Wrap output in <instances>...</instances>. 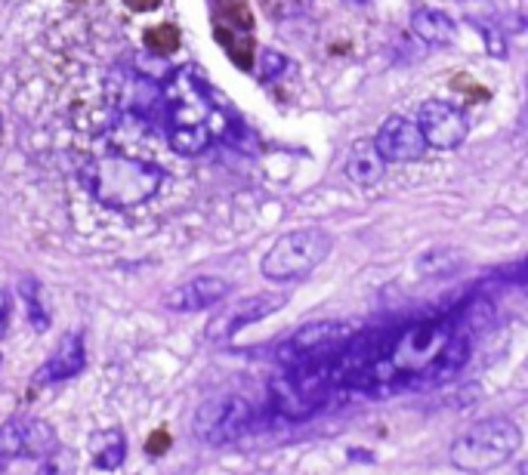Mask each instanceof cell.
Masks as SVG:
<instances>
[{
    "mask_svg": "<svg viewBox=\"0 0 528 475\" xmlns=\"http://www.w3.org/2000/svg\"><path fill=\"white\" fill-rule=\"evenodd\" d=\"M383 167H386V161H383L374 139H359L349 149L346 164H343L346 179L356 182V186H362V189H374L377 186V182L383 179Z\"/></svg>",
    "mask_w": 528,
    "mask_h": 475,
    "instance_id": "12",
    "label": "cell"
},
{
    "mask_svg": "<svg viewBox=\"0 0 528 475\" xmlns=\"http://www.w3.org/2000/svg\"><path fill=\"white\" fill-rule=\"evenodd\" d=\"M519 448H522V429L510 417H488L454 438L448 448V460L461 472L482 475L504 466Z\"/></svg>",
    "mask_w": 528,
    "mask_h": 475,
    "instance_id": "2",
    "label": "cell"
},
{
    "mask_svg": "<svg viewBox=\"0 0 528 475\" xmlns=\"http://www.w3.org/2000/svg\"><path fill=\"white\" fill-rule=\"evenodd\" d=\"M19 297L25 303V312H28V321L38 334H44L50 327V312H47V303H44V290H41V281L25 275L19 281Z\"/></svg>",
    "mask_w": 528,
    "mask_h": 475,
    "instance_id": "15",
    "label": "cell"
},
{
    "mask_svg": "<svg viewBox=\"0 0 528 475\" xmlns=\"http://www.w3.org/2000/svg\"><path fill=\"white\" fill-rule=\"evenodd\" d=\"M352 334L356 331L343 321H312V324L300 327V331H294L285 343L278 346V361L281 364H297V361H306V358L331 355Z\"/></svg>",
    "mask_w": 528,
    "mask_h": 475,
    "instance_id": "6",
    "label": "cell"
},
{
    "mask_svg": "<svg viewBox=\"0 0 528 475\" xmlns=\"http://www.w3.org/2000/svg\"><path fill=\"white\" fill-rule=\"evenodd\" d=\"M288 303L285 294H257V297H244L238 300L235 306L223 309L214 321L207 324V340H229L235 337L241 327H248V324H257L263 318H269L272 312H278L281 306Z\"/></svg>",
    "mask_w": 528,
    "mask_h": 475,
    "instance_id": "9",
    "label": "cell"
},
{
    "mask_svg": "<svg viewBox=\"0 0 528 475\" xmlns=\"http://www.w3.org/2000/svg\"><path fill=\"white\" fill-rule=\"evenodd\" d=\"M525 102H528V81H525Z\"/></svg>",
    "mask_w": 528,
    "mask_h": 475,
    "instance_id": "22",
    "label": "cell"
},
{
    "mask_svg": "<svg viewBox=\"0 0 528 475\" xmlns=\"http://www.w3.org/2000/svg\"><path fill=\"white\" fill-rule=\"evenodd\" d=\"M164 170L155 161H143L124 152H105L81 167V182L90 195L109 210L143 207L164 186Z\"/></svg>",
    "mask_w": 528,
    "mask_h": 475,
    "instance_id": "1",
    "label": "cell"
},
{
    "mask_svg": "<svg viewBox=\"0 0 528 475\" xmlns=\"http://www.w3.org/2000/svg\"><path fill=\"white\" fill-rule=\"evenodd\" d=\"M476 28H479V31L485 34V38H488V41H485V47H488V53H491V56H504V53H507V47H504V38H501V34H498L495 28L479 25V22H476Z\"/></svg>",
    "mask_w": 528,
    "mask_h": 475,
    "instance_id": "18",
    "label": "cell"
},
{
    "mask_svg": "<svg viewBox=\"0 0 528 475\" xmlns=\"http://www.w3.org/2000/svg\"><path fill=\"white\" fill-rule=\"evenodd\" d=\"M411 31L417 34L420 41H427L433 47H448L454 44V34H457V25L448 13L442 10H430V7H420L414 10L411 16Z\"/></svg>",
    "mask_w": 528,
    "mask_h": 475,
    "instance_id": "13",
    "label": "cell"
},
{
    "mask_svg": "<svg viewBox=\"0 0 528 475\" xmlns=\"http://www.w3.org/2000/svg\"><path fill=\"white\" fill-rule=\"evenodd\" d=\"M59 454V435L50 423L38 417H13L0 426V460L10 463L16 457L50 460Z\"/></svg>",
    "mask_w": 528,
    "mask_h": 475,
    "instance_id": "5",
    "label": "cell"
},
{
    "mask_svg": "<svg viewBox=\"0 0 528 475\" xmlns=\"http://www.w3.org/2000/svg\"><path fill=\"white\" fill-rule=\"evenodd\" d=\"M0 130H4V118H0Z\"/></svg>",
    "mask_w": 528,
    "mask_h": 475,
    "instance_id": "23",
    "label": "cell"
},
{
    "mask_svg": "<svg viewBox=\"0 0 528 475\" xmlns=\"http://www.w3.org/2000/svg\"><path fill=\"white\" fill-rule=\"evenodd\" d=\"M93 463L105 472H112L124 463L127 457V438L121 429H105L99 435H93Z\"/></svg>",
    "mask_w": 528,
    "mask_h": 475,
    "instance_id": "14",
    "label": "cell"
},
{
    "mask_svg": "<svg viewBox=\"0 0 528 475\" xmlns=\"http://www.w3.org/2000/svg\"><path fill=\"white\" fill-rule=\"evenodd\" d=\"M328 253H331V235L325 229H294L288 235H281L266 250L260 269L269 281L288 284L319 269Z\"/></svg>",
    "mask_w": 528,
    "mask_h": 475,
    "instance_id": "3",
    "label": "cell"
},
{
    "mask_svg": "<svg viewBox=\"0 0 528 475\" xmlns=\"http://www.w3.org/2000/svg\"><path fill=\"white\" fill-rule=\"evenodd\" d=\"M87 364V352H84V337L81 334H65L62 343L53 349V355L41 364L38 371L31 377V386H56L72 380L84 371Z\"/></svg>",
    "mask_w": 528,
    "mask_h": 475,
    "instance_id": "11",
    "label": "cell"
},
{
    "mask_svg": "<svg viewBox=\"0 0 528 475\" xmlns=\"http://www.w3.org/2000/svg\"><path fill=\"white\" fill-rule=\"evenodd\" d=\"M519 475H528V460H522V463H519Z\"/></svg>",
    "mask_w": 528,
    "mask_h": 475,
    "instance_id": "20",
    "label": "cell"
},
{
    "mask_svg": "<svg viewBox=\"0 0 528 475\" xmlns=\"http://www.w3.org/2000/svg\"><path fill=\"white\" fill-rule=\"evenodd\" d=\"M417 127L424 133L430 149H442L451 152L467 139V115L457 105L445 102V99H427L417 108Z\"/></svg>",
    "mask_w": 528,
    "mask_h": 475,
    "instance_id": "7",
    "label": "cell"
},
{
    "mask_svg": "<svg viewBox=\"0 0 528 475\" xmlns=\"http://www.w3.org/2000/svg\"><path fill=\"white\" fill-rule=\"evenodd\" d=\"M254 423V405L244 395H220L210 398L195 411V435L210 448L232 445L251 429Z\"/></svg>",
    "mask_w": 528,
    "mask_h": 475,
    "instance_id": "4",
    "label": "cell"
},
{
    "mask_svg": "<svg viewBox=\"0 0 528 475\" xmlns=\"http://www.w3.org/2000/svg\"><path fill=\"white\" fill-rule=\"evenodd\" d=\"M288 59L281 56V53H275V50H263L260 53V65H257V71H260V81H266V84H272V81H278L281 75L288 71Z\"/></svg>",
    "mask_w": 528,
    "mask_h": 475,
    "instance_id": "17",
    "label": "cell"
},
{
    "mask_svg": "<svg viewBox=\"0 0 528 475\" xmlns=\"http://www.w3.org/2000/svg\"><path fill=\"white\" fill-rule=\"evenodd\" d=\"M229 294H232V284L226 278L198 275V278H192L180 287H173L170 294L164 297V306L170 312H201V309L223 303Z\"/></svg>",
    "mask_w": 528,
    "mask_h": 475,
    "instance_id": "10",
    "label": "cell"
},
{
    "mask_svg": "<svg viewBox=\"0 0 528 475\" xmlns=\"http://www.w3.org/2000/svg\"><path fill=\"white\" fill-rule=\"evenodd\" d=\"M210 145L207 124H173L170 127V149L180 155H201Z\"/></svg>",
    "mask_w": 528,
    "mask_h": 475,
    "instance_id": "16",
    "label": "cell"
},
{
    "mask_svg": "<svg viewBox=\"0 0 528 475\" xmlns=\"http://www.w3.org/2000/svg\"><path fill=\"white\" fill-rule=\"evenodd\" d=\"M7 324H10V297H7V290L0 287V337H4Z\"/></svg>",
    "mask_w": 528,
    "mask_h": 475,
    "instance_id": "19",
    "label": "cell"
},
{
    "mask_svg": "<svg viewBox=\"0 0 528 475\" xmlns=\"http://www.w3.org/2000/svg\"><path fill=\"white\" fill-rule=\"evenodd\" d=\"M374 142H377V149H380V155H383L386 164H411V161H420V158L427 155V149H430L424 133H420V127H417V121H411L405 115H390V118H386L380 124Z\"/></svg>",
    "mask_w": 528,
    "mask_h": 475,
    "instance_id": "8",
    "label": "cell"
},
{
    "mask_svg": "<svg viewBox=\"0 0 528 475\" xmlns=\"http://www.w3.org/2000/svg\"><path fill=\"white\" fill-rule=\"evenodd\" d=\"M346 4H356V7H362V4H371V0H346Z\"/></svg>",
    "mask_w": 528,
    "mask_h": 475,
    "instance_id": "21",
    "label": "cell"
}]
</instances>
